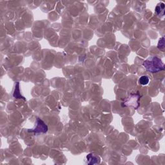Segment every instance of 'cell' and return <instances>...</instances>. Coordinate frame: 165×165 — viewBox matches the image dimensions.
<instances>
[{"label":"cell","instance_id":"cell-3","mask_svg":"<svg viewBox=\"0 0 165 165\" xmlns=\"http://www.w3.org/2000/svg\"><path fill=\"white\" fill-rule=\"evenodd\" d=\"M48 131L47 125L45 123V122L37 118L36 121V123L34 128L32 130H28V132H31L35 133H45Z\"/></svg>","mask_w":165,"mask_h":165},{"label":"cell","instance_id":"cell-6","mask_svg":"<svg viewBox=\"0 0 165 165\" xmlns=\"http://www.w3.org/2000/svg\"><path fill=\"white\" fill-rule=\"evenodd\" d=\"M139 83L142 85H147L149 83V78L147 75H142L139 80Z\"/></svg>","mask_w":165,"mask_h":165},{"label":"cell","instance_id":"cell-2","mask_svg":"<svg viewBox=\"0 0 165 165\" xmlns=\"http://www.w3.org/2000/svg\"><path fill=\"white\" fill-rule=\"evenodd\" d=\"M140 95L138 94H130L128 98H126L122 103L123 106H129V107H133L134 109H138L139 105Z\"/></svg>","mask_w":165,"mask_h":165},{"label":"cell","instance_id":"cell-8","mask_svg":"<svg viewBox=\"0 0 165 165\" xmlns=\"http://www.w3.org/2000/svg\"><path fill=\"white\" fill-rule=\"evenodd\" d=\"M14 92H17V93H14V97L16 98H21L22 95L21 94H19V83H17L16 85V89Z\"/></svg>","mask_w":165,"mask_h":165},{"label":"cell","instance_id":"cell-1","mask_svg":"<svg viewBox=\"0 0 165 165\" xmlns=\"http://www.w3.org/2000/svg\"><path fill=\"white\" fill-rule=\"evenodd\" d=\"M143 66L147 71L156 73L164 69V65L161 59L157 56H150L143 62Z\"/></svg>","mask_w":165,"mask_h":165},{"label":"cell","instance_id":"cell-4","mask_svg":"<svg viewBox=\"0 0 165 165\" xmlns=\"http://www.w3.org/2000/svg\"><path fill=\"white\" fill-rule=\"evenodd\" d=\"M101 159L99 157L95 156L93 153H89L86 156L85 159V163L88 164H99Z\"/></svg>","mask_w":165,"mask_h":165},{"label":"cell","instance_id":"cell-5","mask_svg":"<svg viewBox=\"0 0 165 165\" xmlns=\"http://www.w3.org/2000/svg\"><path fill=\"white\" fill-rule=\"evenodd\" d=\"M155 12H156V14L159 16L162 17L164 14V3L163 2H161L160 3L158 4V5L155 9Z\"/></svg>","mask_w":165,"mask_h":165},{"label":"cell","instance_id":"cell-7","mask_svg":"<svg viewBox=\"0 0 165 165\" xmlns=\"http://www.w3.org/2000/svg\"><path fill=\"white\" fill-rule=\"evenodd\" d=\"M158 47L159 49H160L161 51H164V37H161L159 40Z\"/></svg>","mask_w":165,"mask_h":165}]
</instances>
